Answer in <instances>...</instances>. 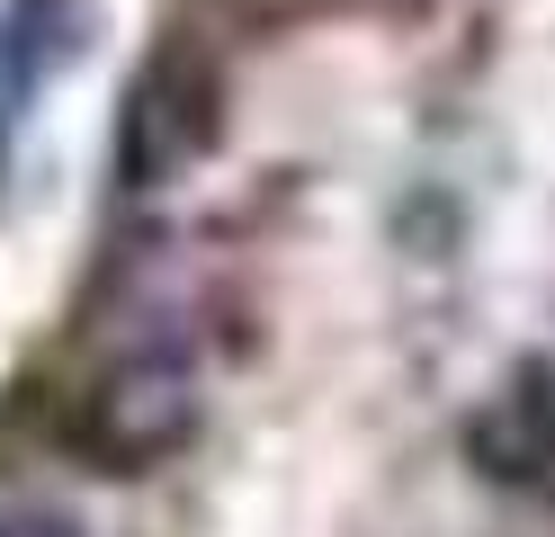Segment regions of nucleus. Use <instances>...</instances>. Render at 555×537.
I'll use <instances>...</instances> for the list:
<instances>
[{
  "mask_svg": "<svg viewBox=\"0 0 555 537\" xmlns=\"http://www.w3.org/2000/svg\"><path fill=\"white\" fill-rule=\"evenodd\" d=\"M189 421H197V376H189V358H180V349H162V341L126 349L117 368L81 394V412H73L81 448H90V457H108V465L170 457V448L189 439Z\"/></svg>",
  "mask_w": 555,
  "mask_h": 537,
  "instance_id": "1",
  "label": "nucleus"
},
{
  "mask_svg": "<svg viewBox=\"0 0 555 537\" xmlns=\"http://www.w3.org/2000/svg\"><path fill=\"white\" fill-rule=\"evenodd\" d=\"M206 143H216V81H206V63H189V54L144 63L134 90H126V107H117V170H126V189L180 179Z\"/></svg>",
  "mask_w": 555,
  "mask_h": 537,
  "instance_id": "2",
  "label": "nucleus"
},
{
  "mask_svg": "<svg viewBox=\"0 0 555 537\" xmlns=\"http://www.w3.org/2000/svg\"><path fill=\"white\" fill-rule=\"evenodd\" d=\"M466 457L493 484H555V368L546 358L511 368L483 394V412L466 421Z\"/></svg>",
  "mask_w": 555,
  "mask_h": 537,
  "instance_id": "3",
  "label": "nucleus"
},
{
  "mask_svg": "<svg viewBox=\"0 0 555 537\" xmlns=\"http://www.w3.org/2000/svg\"><path fill=\"white\" fill-rule=\"evenodd\" d=\"M0 537H73V520H54V511H0Z\"/></svg>",
  "mask_w": 555,
  "mask_h": 537,
  "instance_id": "4",
  "label": "nucleus"
},
{
  "mask_svg": "<svg viewBox=\"0 0 555 537\" xmlns=\"http://www.w3.org/2000/svg\"><path fill=\"white\" fill-rule=\"evenodd\" d=\"M18 81H27V54L0 46V126H10V107H18Z\"/></svg>",
  "mask_w": 555,
  "mask_h": 537,
  "instance_id": "5",
  "label": "nucleus"
}]
</instances>
